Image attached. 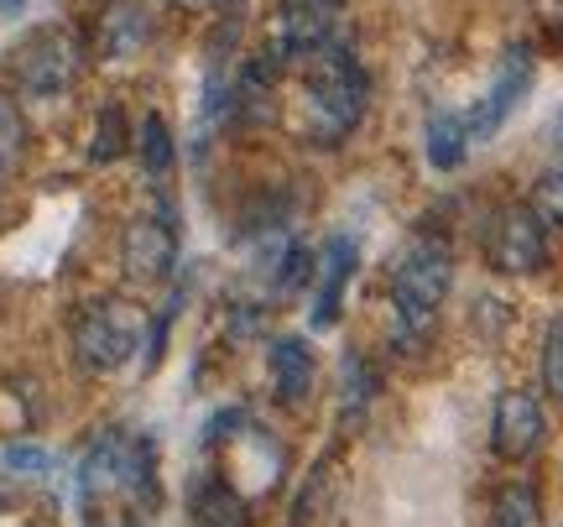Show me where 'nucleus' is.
Returning <instances> with one entry per match:
<instances>
[{
  "label": "nucleus",
  "mask_w": 563,
  "mask_h": 527,
  "mask_svg": "<svg viewBox=\"0 0 563 527\" xmlns=\"http://www.w3.org/2000/svg\"><path fill=\"white\" fill-rule=\"evenodd\" d=\"M365 100H371V79L344 42L329 37L313 58H302V136L323 146L350 136L365 116Z\"/></svg>",
  "instance_id": "1"
},
{
  "label": "nucleus",
  "mask_w": 563,
  "mask_h": 527,
  "mask_svg": "<svg viewBox=\"0 0 563 527\" xmlns=\"http://www.w3.org/2000/svg\"><path fill=\"white\" fill-rule=\"evenodd\" d=\"M449 283H454L449 245H439V241L407 245L397 272H391V304H397V329H402V340L418 345L422 334L433 329V314H439Z\"/></svg>",
  "instance_id": "2"
},
{
  "label": "nucleus",
  "mask_w": 563,
  "mask_h": 527,
  "mask_svg": "<svg viewBox=\"0 0 563 527\" xmlns=\"http://www.w3.org/2000/svg\"><path fill=\"white\" fill-rule=\"evenodd\" d=\"M74 350H79V361L89 371H121L141 350V319L115 298L89 304L74 319Z\"/></svg>",
  "instance_id": "3"
},
{
  "label": "nucleus",
  "mask_w": 563,
  "mask_h": 527,
  "mask_svg": "<svg viewBox=\"0 0 563 527\" xmlns=\"http://www.w3.org/2000/svg\"><path fill=\"white\" fill-rule=\"evenodd\" d=\"M84 68V53H79V37L63 32V26H42L32 37L16 47V79L26 95H63L68 84L79 79Z\"/></svg>",
  "instance_id": "4"
},
{
  "label": "nucleus",
  "mask_w": 563,
  "mask_h": 527,
  "mask_svg": "<svg viewBox=\"0 0 563 527\" xmlns=\"http://www.w3.org/2000/svg\"><path fill=\"white\" fill-rule=\"evenodd\" d=\"M121 256L136 283H162L178 266V215H173V204H162L157 215H141V220L125 224Z\"/></svg>",
  "instance_id": "5"
},
{
  "label": "nucleus",
  "mask_w": 563,
  "mask_h": 527,
  "mask_svg": "<svg viewBox=\"0 0 563 527\" xmlns=\"http://www.w3.org/2000/svg\"><path fill=\"white\" fill-rule=\"evenodd\" d=\"M485 256L506 277H527V272H538L548 262V235H543V224L532 220L527 204H511V209L496 215L490 235H485Z\"/></svg>",
  "instance_id": "6"
},
{
  "label": "nucleus",
  "mask_w": 563,
  "mask_h": 527,
  "mask_svg": "<svg viewBox=\"0 0 563 527\" xmlns=\"http://www.w3.org/2000/svg\"><path fill=\"white\" fill-rule=\"evenodd\" d=\"M548 439V418H543V403L522 392V386H511L496 397V413H490V449L511 460V465H522L532 460Z\"/></svg>",
  "instance_id": "7"
},
{
  "label": "nucleus",
  "mask_w": 563,
  "mask_h": 527,
  "mask_svg": "<svg viewBox=\"0 0 563 527\" xmlns=\"http://www.w3.org/2000/svg\"><path fill=\"white\" fill-rule=\"evenodd\" d=\"M532 74H538V58H532V47H511L496 68V79L485 89V100L464 116V131H470V142H485V136H496L501 121L522 105V95L532 89Z\"/></svg>",
  "instance_id": "8"
},
{
  "label": "nucleus",
  "mask_w": 563,
  "mask_h": 527,
  "mask_svg": "<svg viewBox=\"0 0 563 527\" xmlns=\"http://www.w3.org/2000/svg\"><path fill=\"white\" fill-rule=\"evenodd\" d=\"M329 37H334V11L329 6H319V0H287L277 26H272V47L266 53L277 63H302L313 58Z\"/></svg>",
  "instance_id": "9"
},
{
  "label": "nucleus",
  "mask_w": 563,
  "mask_h": 527,
  "mask_svg": "<svg viewBox=\"0 0 563 527\" xmlns=\"http://www.w3.org/2000/svg\"><path fill=\"white\" fill-rule=\"evenodd\" d=\"M355 241L350 235H334L323 245V266H319V293H313V329H334L340 325V308H344V287L355 277Z\"/></svg>",
  "instance_id": "10"
},
{
  "label": "nucleus",
  "mask_w": 563,
  "mask_h": 527,
  "mask_svg": "<svg viewBox=\"0 0 563 527\" xmlns=\"http://www.w3.org/2000/svg\"><path fill=\"white\" fill-rule=\"evenodd\" d=\"M313 376H319V365H313L308 340L287 334V340H277V345H272V392H277L282 407H302V403H308Z\"/></svg>",
  "instance_id": "11"
},
{
  "label": "nucleus",
  "mask_w": 563,
  "mask_h": 527,
  "mask_svg": "<svg viewBox=\"0 0 563 527\" xmlns=\"http://www.w3.org/2000/svg\"><path fill=\"white\" fill-rule=\"evenodd\" d=\"M194 527H251V507L230 481H199L194 486Z\"/></svg>",
  "instance_id": "12"
},
{
  "label": "nucleus",
  "mask_w": 563,
  "mask_h": 527,
  "mask_svg": "<svg viewBox=\"0 0 563 527\" xmlns=\"http://www.w3.org/2000/svg\"><path fill=\"white\" fill-rule=\"evenodd\" d=\"M490 527H543V496H538V486L511 481L496 496V507H490Z\"/></svg>",
  "instance_id": "13"
},
{
  "label": "nucleus",
  "mask_w": 563,
  "mask_h": 527,
  "mask_svg": "<svg viewBox=\"0 0 563 527\" xmlns=\"http://www.w3.org/2000/svg\"><path fill=\"white\" fill-rule=\"evenodd\" d=\"M464 152H470V131H464V116H433L428 121V163L433 167H460Z\"/></svg>",
  "instance_id": "14"
},
{
  "label": "nucleus",
  "mask_w": 563,
  "mask_h": 527,
  "mask_svg": "<svg viewBox=\"0 0 563 527\" xmlns=\"http://www.w3.org/2000/svg\"><path fill=\"white\" fill-rule=\"evenodd\" d=\"M136 152H141V167L152 173V178H167L173 173V131H167V121L162 116H146L136 131Z\"/></svg>",
  "instance_id": "15"
},
{
  "label": "nucleus",
  "mask_w": 563,
  "mask_h": 527,
  "mask_svg": "<svg viewBox=\"0 0 563 527\" xmlns=\"http://www.w3.org/2000/svg\"><path fill=\"white\" fill-rule=\"evenodd\" d=\"M141 42H146V17H141L136 6H115V11L104 17V37H100L104 58H125Z\"/></svg>",
  "instance_id": "16"
},
{
  "label": "nucleus",
  "mask_w": 563,
  "mask_h": 527,
  "mask_svg": "<svg viewBox=\"0 0 563 527\" xmlns=\"http://www.w3.org/2000/svg\"><path fill=\"white\" fill-rule=\"evenodd\" d=\"M527 209H532V220L543 224V235H559V230H563V167H553V173H543V178H538V188H532Z\"/></svg>",
  "instance_id": "17"
},
{
  "label": "nucleus",
  "mask_w": 563,
  "mask_h": 527,
  "mask_svg": "<svg viewBox=\"0 0 563 527\" xmlns=\"http://www.w3.org/2000/svg\"><path fill=\"white\" fill-rule=\"evenodd\" d=\"M125 146H131L125 110H121V105H104V110H100V125H95V146H89V157H95V163H115Z\"/></svg>",
  "instance_id": "18"
},
{
  "label": "nucleus",
  "mask_w": 563,
  "mask_h": 527,
  "mask_svg": "<svg viewBox=\"0 0 563 527\" xmlns=\"http://www.w3.org/2000/svg\"><path fill=\"white\" fill-rule=\"evenodd\" d=\"M21 152H26V121H21L16 105L0 95V173H11L21 163Z\"/></svg>",
  "instance_id": "19"
},
{
  "label": "nucleus",
  "mask_w": 563,
  "mask_h": 527,
  "mask_svg": "<svg viewBox=\"0 0 563 527\" xmlns=\"http://www.w3.org/2000/svg\"><path fill=\"white\" fill-rule=\"evenodd\" d=\"M543 386L563 403V319H553L543 340Z\"/></svg>",
  "instance_id": "20"
},
{
  "label": "nucleus",
  "mask_w": 563,
  "mask_h": 527,
  "mask_svg": "<svg viewBox=\"0 0 563 527\" xmlns=\"http://www.w3.org/2000/svg\"><path fill=\"white\" fill-rule=\"evenodd\" d=\"M308 272H313V256L302 251V245H292L287 256H282V272H277V287L282 293H292L298 283H308Z\"/></svg>",
  "instance_id": "21"
},
{
  "label": "nucleus",
  "mask_w": 563,
  "mask_h": 527,
  "mask_svg": "<svg viewBox=\"0 0 563 527\" xmlns=\"http://www.w3.org/2000/svg\"><path fill=\"white\" fill-rule=\"evenodd\" d=\"M89 517H84V527H152L146 517H141L136 507L131 512H110V507H84Z\"/></svg>",
  "instance_id": "22"
},
{
  "label": "nucleus",
  "mask_w": 563,
  "mask_h": 527,
  "mask_svg": "<svg viewBox=\"0 0 563 527\" xmlns=\"http://www.w3.org/2000/svg\"><path fill=\"white\" fill-rule=\"evenodd\" d=\"M5 465H16V470H53V454H42V449H5Z\"/></svg>",
  "instance_id": "23"
},
{
  "label": "nucleus",
  "mask_w": 563,
  "mask_h": 527,
  "mask_svg": "<svg viewBox=\"0 0 563 527\" xmlns=\"http://www.w3.org/2000/svg\"><path fill=\"white\" fill-rule=\"evenodd\" d=\"M0 6H5V11H16V6H21V0H0Z\"/></svg>",
  "instance_id": "24"
},
{
  "label": "nucleus",
  "mask_w": 563,
  "mask_h": 527,
  "mask_svg": "<svg viewBox=\"0 0 563 527\" xmlns=\"http://www.w3.org/2000/svg\"><path fill=\"white\" fill-rule=\"evenodd\" d=\"M319 6H329V11H334V6H340V0H319Z\"/></svg>",
  "instance_id": "25"
},
{
  "label": "nucleus",
  "mask_w": 563,
  "mask_h": 527,
  "mask_svg": "<svg viewBox=\"0 0 563 527\" xmlns=\"http://www.w3.org/2000/svg\"><path fill=\"white\" fill-rule=\"evenodd\" d=\"M0 502H5V491H0Z\"/></svg>",
  "instance_id": "26"
}]
</instances>
